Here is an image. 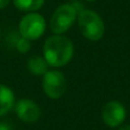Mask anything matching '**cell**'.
<instances>
[{
  "instance_id": "6da1fadb",
  "label": "cell",
  "mask_w": 130,
  "mask_h": 130,
  "mask_svg": "<svg viewBox=\"0 0 130 130\" xmlns=\"http://www.w3.org/2000/svg\"><path fill=\"white\" fill-rule=\"evenodd\" d=\"M74 47L72 41L61 34H55L46 39L43 43V58L49 66H65L73 57Z\"/></svg>"
},
{
  "instance_id": "7a4b0ae2",
  "label": "cell",
  "mask_w": 130,
  "mask_h": 130,
  "mask_svg": "<svg viewBox=\"0 0 130 130\" xmlns=\"http://www.w3.org/2000/svg\"><path fill=\"white\" fill-rule=\"evenodd\" d=\"M78 24L82 36L90 41H98L105 32V26L101 16L89 9L80 11L78 17Z\"/></svg>"
},
{
  "instance_id": "3957f363",
  "label": "cell",
  "mask_w": 130,
  "mask_h": 130,
  "mask_svg": "<svg viewBox=\"0 0 130 130\" xmlns=\"http://www.w3.org/2000/svg\"><path fill=\"white\" fill-rule=\"evenodd\" d=\"M78 9L73 4H64L57 7L49 21V26L53 33L63 34L75 22Z\"/></svg>"
},
{
  "instance_id": "277c9868",
  "label": "cell",
  "mask_w": 130,
  "mask_h": 130,
  "mask_svg": "<svg viewBox=\"0 0 130 130\" xmlns=\"http://www.w3.org/2000/svg\"><path fill=\"white\" fill-rule=\"evenodd\" d=\"M46 31V21L42 15L34 13H27L24 15L18 24V33L27 40H38Z\"/></svg>"
},
{
  "instance_id": "5b68a950",
  "label": "cell",
  "mask_w": 130,
  "mask_h": 130,
  "mask_svg": "<svg viewBox=\"0 0 130 130\" xmlns=\"http://www.w3.org/2000/svg\"><path fill=\"white\" fill-rule=\"evenodd\" d=\"M42 89L49 98H61L66 90V80L63 73L57 70L47 71L42 75Z\"/></svg>"
},
{
  "instance_id": "8992f818",
  "label": "cell",
  "mask_w": 130,
  "mask_h": 130,
  "mask_svg": "<svg viewBox=\"0 0 130 130\" xmlns=\"http://www.w3.org/2000/svg\"><path fill=\"white\" fill-rule=\"evenodd\" d=\"M126 119V108L120 102L111 101L104 105L102 110V120L106 126L117 128L122 124Z\"/></svg>"
},
{
  "instance_id": "52a82bcc",
  "label": "cell",
  "mask_w": 130,
  "mask_h": 130,
  "mask_svg": "<svg viewBox=\"0 0 130 130\" xmlns=\"http://www.w3.org/2000/svg\"><path fill=\"white\" fill-rule=\"evenodd\" d=\"M15 112L20 120L26 123H33L39 120L41 111L39 105L29 98H22L15 105Z\"/></svg>"
},
{
  "instance_id": "ba28073f",
  "label": "cell",
  "mask_w": 130,
  "mask_h": 130,
  "mask_svg": "<svg viewBox=\"0 0 130 130\" xmlns=\"http://www.w3.org/2000/svg\"><path fill=\"white\" fill-rule=\"evenodd\" d=\"M15 106V95L9 87L0 83V117L7 114Z\"/></svg>"
},
{
  "instance_id": "9c48e42d",
  "label": "cell",
  "mask_w": 130,
  "mask_h": 130,
  "mask_svg": "<svg viewBox=\"0 0 130 130\" xmlns=\"http://www.w3.org/2000/svg\"><path fill=\"white\" fill-rule=\"evenodd\" d=\"M48 63L43 57L40 56H33L27 61V69L33 75L40 76L43 75L48 71Z\"/></svg>"
},
{
  "instance_id": "30bf717a",
  "label": "cell",
  "mask_w": 130,
  "mask_h": 130,
  "mask_svg": "<svg viewBox=\"0 0 130 130\" xmlns=\"http://www.w3.org/2000/svg\"><path fill=\"white\" fill-rule=\"evenodd\" d=\"M14 6L23 13H34L45 4V0H11Z\"/></svg>"
},
{
  "instance_id": "8fae6325",
  "label": "cell",
  "mask_w": 130,
  "mask_h": 130,
  "mask_svg": "<svg viewBox=\"0 0 130 130\" xmlns=\"http://www.w3.org/2000/svg\"><path fill=\"white\" fill-rule=\"evenodd\" d=\"M11 43H13V47H15V49L17 52H20L21 54H25L31 49V41L27 40V39L23 38L20 33L15 34L13 33L11 36Z\"/></svg>"
},
{
  "instance_id": "7c38bea8",
  "label": "cell",
  "mask_w": 130,
  "mask_h": 130,
  "mask_svg": "<svg viewBox=\"0 0 130 130\" xmlns=\"http://www.w3.org/2000/svg\"><path fill=\"white\" fill-rule=\"evenodd\" d=\"M0 130H13V129L6 122H0Z\"/></svg>"
},
{
  "instance_id": "4fadbf2b",
  "label": "cell",
  "mask_w": 130,
  "mask_h": 130,
  "mask_svg": "<svg viewBox=\"0 0 130 130\" xmlns=\"http://www.w3.org/2000/svg\"><path fill=\"white\" fill-rule=\"evenodd\" d=\"M9 2H10V0H0V9L6 8L9 5Z\"/></svg>"
},
{
  "instance_id": "5bb4252c",
  "label": "cell",
  "mask_w": 130,
  "mask_h": 130,
  "mask_svg": "<svg viewBox=\"0 0 130 130\" xmlns=\"http://www.w3.org/2000/svg\"><path fill=\"white\" fill-rule=\"evenodd\" d=\"M119 130H130V124H128V126H123L121 127Z\"/></svg>"
},
{
  "instance_id": "9a60e30c",
  "label": "cell",
  "mask_w": 130,
  "mask_h": 130,
  "mask_svg": "<svg viewBox=\"0 0 130 130\" xmlns=\"http://www.w3.org/2000/svg\"><path fill=\"white\" fill-rule=\"evenodd\" d=\"M87 1H90V2H92V1H95V0H87Z\"/></svg>"
},
{
  "instance_id": "2e32d148",
  "label": "cell",
  "mask_w": 130,
  "mask_h": 130,
  "mask_svg": "<svg viewBox=\"0 0 130 130\" xmlns=\"http://www.w3.org/2000/svg\"><path fill=\"white\" fill-rule=\"evenodd\" d=\"M0 38H1V33H0Z\"/></svg>"
}]
</instances>
